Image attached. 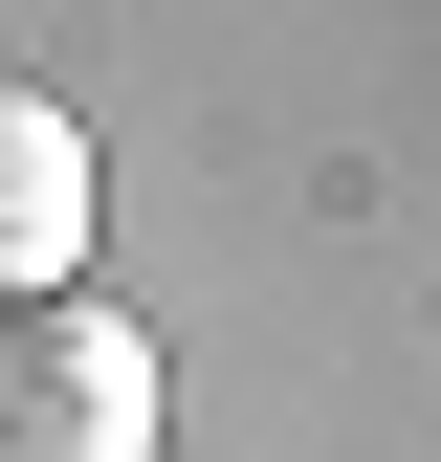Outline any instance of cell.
Returning <instances> with one entry per match:
<instances>
[{"label":"cell","instance_id":"6da1fadb","mask_svg":"<svg viewBox=\"0 0 441 462\" xmlns=\"http://www.w3.org/2000/svg\"><path fill=\"white\" fill-rule=\"evenodd\" d=\"M0 462H155V330L89 286L0 309Z\"/></svg>","mask_w":441,"mask_h":462},{"label":"cell","instance_id":"7a4b0ae2","mask_svg":"<svg viewBox=\"0 0 441 462\" xmlns=\"http://www.w3.org/2000/svg\"><path fill=\"white\" fill-rule=\"evenodd\" d=\"M67 243H89V133H67V88L0 67V309L67 286Z\"/></svg>","mask_w":441,"mask_h":462}]
</instances>
